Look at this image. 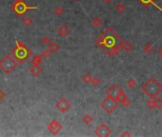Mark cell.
<instances>
[{"label": "cell", "instance_id": "cell-1", "mask_svg": "<svg viewBox=\"0 0 162 137\" xmlns=\"http://www.w3.org/2000/svg\"><path fill=\"white\" fill-rule=\"evenodd\" d=\"M123 41L122 37L113 28H107L96 38L95 44L110 56H116L120 53Z\"/></svg>", "mask_w": 162, "mask_h": 137}, {"label": "cell", "instance_id": "cell-2", "mask_svg": "<svg viewBox=\"0 0 162 137\" xmlns=\"http://www.w3.org/2000/svg\"><path fill=\"white\" fill-rule=\"evenodd\" d=\"M141 89L147 96L153 98L162 92V85L155 77H151L142 85Z\"/></svg>", "mask_w": 162, "mask_h": 137}, {"label": "cell", "instance_id": "cell-3", "mask_svg": "<svg viewBox=\"0 0 162 137\" xmlns=\"http://www.w3.org/2000/svg\"><path fill=\"white\" fill-rule=\"evenodd\" d=\"M32 51L28 47L22 42L16 41L15 42V48L12 50L11 55L12 57H14V59L18 63H24L26 60L31 56Z\"/></svg>", "mask_w": 162, "mask_h": 137}, {"label": "cell", "instance_id": "cell-4", "mask_svg": "<svg viewBox=\"0 0 162 137\" xmlns=\"http://www.w3.org/2000/svg\"><path fill=\"white\" fill-rule=\"evenodd\" d=\"M17 66V61L12 55H6L3 59L0 60V70L7 74H11Z\"/></svg>", "mask_w": 162, "mask_h": 137}, {"label": "cell", "instance_id": "cell-5", "mask_svg": "<svg viewBox=\"0 0 162 137\" xmlns=\"http://www.w3.org/2000/svg\"><path fill=\"white\" fill-rule=\"evenodd\" d=\"M12 10L15 12L16 14H18L19 16H23L27 14V12L30 10H33V9H38L36 6H29L27 5V3L24 0H15L12 4Z\"/></svg>", "mask_w": 162, "mask_h": 137}, {"label": "cell", "instance_id": "cell-6", "mask_svg": "<svg viewBox=\"0 0 162 137\" xmlns=\"http://www.w3.org/2000/svg\"><path fill=\"white\" fill-rule=\"evenodd\" d=\"M118 104H119V103H118L117 100L107 96L106 98H104V99L102 100V102L100 103V107L107 113L112 114L114 111L118 108Z\"/></svg>", "mask_w": 162, "mask_h": 137}, {"label": "cell", "instance_id": "cell-7", "mask_svg": "<svg viewBox=\"0 0 162 137\" xmlns=\"http://www.w3.org/2000/svg\"><path fill=\"white\" fill-rule=\"evenodd\" d=\"M111 133H112V131L105 123H100L95 130V134L98 137H108Z\"/></svg>", "mask_w": 162, "mask_h": 137}, {"label": "cell", "instance_id": "cell-8", "mask_svg": "<svg viewBox=\"0 0 162 137\" xmlns=\"http://www.w3.org/2000/svg\"><path fill=\"white\" fill-rule=\"evenodd\" d=\"M47 128L50 131V132L52 134L56 135L62 131L63 126H62V124L58 121V120L54 119V120H52V121H51L48 125H47Z\"/></svg>", "mask_w": 162, "mask_h": 137}, {"label": "cell", "instance_id": "cell-9", "mask_svg": "<svg viewBox=\"0 0 162 137\" xmlns=\"http://www.w3.org/2000/svg\"><path fill=\"white\" fill-rule=\"evenodd\" d=\"M55 106H56V109L60 111V112H67L71 108V103L66 97H61L60 99L57 100Z\"/></svg>", "mask_w": 162, "mask_h": 137}, {"label": "cell", "instance_id": "cell-10", "mask_svg": "<svg viewBox=\"0 0 162 137\" xmlns=\"http://www.w3.org/2000/svg\"><path fill=\"white\" fill-rule=\"evenodd\" d=\"M122 91V89L119 87L118 85L116 84H114L112 85L111 87L107 89V92H106V94H107L108 97H111V98H114V99H117V97L119 96V94H120Z\"/></svg>", "mask_w": 162, "mask_h": 137}, {"label": "cell", "instance_id": "cell-11", "mask_svg": "<svg viewBox=\"0 0 162 137\" xmlns=\"http://www.w3.org/2000/svg\"><path fill=\"white\" fill-rule=\"evenodd\" d=\"M118 103H120V104L123 106V107H125V108H129V107L131 106V101L129 100V98L127 97L126 95V93L124 92V91H121L120 94H119V96L117 97V99Z\"/></svg>", "mask_w": 162, "mask_h": 137}, {"label": "cell", "instance_id": "cell-12", "mask_svg": "<svg viewBox=\"0 0 162 137\" xmlns=\"http://www.w3.org/2000/svg\"><path fill=\"white\" fill-rule=\"evenodd\" d=\"M56 32H57L59 36L64 38V37H67L68 35H69V33H70L71 31H70V28L68 27L66 24H62L57 28Z\"/></svg>", "mask_w": 162, "mask_h": 137}, {"label": "cell", "instance_id": "cell-13", "mask_svg": "<svg viewBox=\"0 0 162 137\" xmlns=\"http://www.w3.org/2000/svg\"><path fill=\"white\" fill-rule=\"evenodd\" d=\"M30 74H31L33 76H35V77H37V76H39L40 74H43V68H42L39 66H35V65H33V67L30 68Z\"/></svg>", "mask_w": 162, "mask_h": 137}, {"label": "cell", "instance_id": "cell-14", "mask_svg": "<svg viewBox=\"0 0 162 137\" xmlns=\"http://www.w3.org/2000/svg\"><path fill=\"white\" fill-rule=\"evenodd\" d=\"M60 45H59V43H57L56 41H52L48 45V50L51 51L52 53H57V51L60 50Z\"/></svg>", "mask_w": 162, "mask_h": 137}, {"label": "cell", "instance_id": "cell-15", "mask_svg": "<svg viewBox=\"0 0 162 137\" xmlns=\"http://www.w3.org/2000/svg\"><path fill=\"white\" fill-rule=\"evenodd\" d=\"M43 62V57L41 56V54H36L35 55L32 60H31V64L32 65H35V66H39L41 65V63Z\"/></svg>", "mask_w": 162, "mask_h": 137}, {"label": "cell", "instance_id": "cell-16", "mask_svg": "<svg viewBox=\"0 0 162 137\" xmlns=\"http://www.w3.org/2000/svg\"><path fill=\"white\" fill-rule=\"evenodd\" d=\"M137 1H138L140 4H141V5H143V6H145V7H149V6H151V5H153V6H155L157 9H158L159 11L162 12L161 9L155 3V0H137Z\"/></svg>", "mask_w": 162, "mask_h": 137}, {"label": "cell", "instance_id": "cell-17", "mask_svg": "<svg viewBox=\"0 0 162 137\" xmlns=\"http://www.w3.org/2000/svg\"><path fill=\"white\" fill-rule=\"evenodd\" d=\"M121 48L123 49V50H124L125 53H130L131 50H133V49H134V45L132 44L131 42H129V41H127V42L123 41Z\"/></svg>", "mask_w": 162, "mask_h": 137}, {"label": "cell", "instance_id": "cell-18", "mask_svg": "<svg viewBox=\"0 0 162 137\" xmlns=\"http://www.w3.org/2000/svg\"><path fill=\"white\" fill-rule=\"evenodd\" d=\"M91 25L93 28H99L102 25V19L98 16H95L93 18H92L91 20Z\"/></svg>", "mask_w": 162, "mask_h": 137}, {"label": "cell", "instance_id": "cell-19", "mask_svg": "<svg viewBox=\"0 0 162 137\" xmlns=\"http://www.w3.org/2000/svg\"><path fill=\"white\" fill-rule=\"evenodd\" d=\"M152 100L153 102V105H155V109H158V110L162 109V99L160 97L155 96L152 98Z\"/></svg>", "mask_w": 162, "mask_h": 137}, {"label": "cell", "instance_id": "cell-20", "mask_svg": "<svg viewBox=\"0 0 162 137\" xmlns=\"http://www.w3.org/2000/svg\"><path fill=\"white\" fill-rule=\"evenodd\" d=\"M114 9H116V11L118 12V14H123V12H124L125 10H126V6L122 3H118L116 5Z\"/></svg>", "mask_w": 162, "mask_h": 137}, {"label": "cell", "instance_id": "cell-21", "mask_svg": "<svg viewBox=\"0 0 162 137\" xmlns=\"http://www.w3.org/2000/svg\"><path fill=\"white\" fill-rule=\"evenodd\" d=\"M52 41H53V40H52V38H51L50 36H48V35H44V36H42V37L40 38L41 44H43V45H45V46H48Z\"/></svg>", "mask_w": 162, "mask_h": 137}, {"label": "cell", "instance_id": "cell-22", "mask_svg": "<svg viewBox=\"0 0 162 137\" xmlns=\"http://www.w3.org/2000/svg\"><path fill=\"white\" fill-rule=\"evenodd\" d=\"M143 50L148 54H152L153 53V50H155V48H153V46L152 44H146L144 46Z\"/></svg>", "mask_w": 162, "mask_h": 137}, {"label": "cell", "instance_id": "cell-23", "mask_svg": "<svg viewBox=\"0 0 162 137\" xmlns=\"http://www.w3.org/2000/svg\"><path fill=\"white\" fill-rule=\"evenodd\" d=\"M92 78H93V76H92L91 74H89V72H87V74H85L82 75V81L86 84H90L91 81H92Z\"/></svg>", "mask_w": 162, "mask_h": 137}, {"label": "cell", "instance_id": "cell-24", "mask_svg": "<svg viewBox=\"0 0 162 137\" xmlns=\"http://www.w3.org/2000/svg\"><path fill=\"white\" fill-rule=\"evenodd\" d=\"M127 85H128V87H129L130 89H134L136 85H137V82L135 80V78H133V77H131V78L128 79L127 81Z\"/></svg>", "mask_w": 162, "mask_h": 137}, {"label": "cell", "instance_id": "cell-25", "mask_svg": "<svg viewBox=\"0 0 162 137\" xmlns=\"http://www.w3.org/2000/svg\"><path fill=\"white\" fill-rule=\"evenodd\" d=\"M22 23L23 25L25 26V27H30V26H32L33 23V21L30 18V17L26 16V17H24L23 20H22Z\"/></svg>", "mask_w": 162, "mask_h": 137}, {"label": "cell", "instance_id": "cell-26", "mask_svg": "<svg viewBox=\"0 0 162 137\" xmlns=\"http://www.w3.org/2000/svg\"><path fill=\"white\" fill-rule=\"evenodd\" d=\"M82 121L86 124V125H90V124L93 121V118L91 116L90 114H86L85 116L82 118Z\"/></svg>", "mask_w": 162, "mask_h": 137}, {"label": "cell", "instance_id": "cell-27", "mask_svg": "<svg viewBox=\"0 0 162 137\" xmlns=\"http://www.w3.org/2000/svg\"><path fill=\"white\" fill-rule=\"evenodd\" d=\"M54 14L55 15H57V16H61L63 14H64V9L62 7H55L54 9Z\"/></svg>", "mask_w": 162, "mask_h": 137}, {"label": "cell", "instance_id": "cell-28", "mask_svg": "<svg viewBox=\"0 0 162 137\" xmlns=\"http://www.w3.org/2000/svg\"><path fill=\"white\" fill-rule=\"evenodd\" d=\"M41 56L43 57V58H45V59H49V58H51V56H52V53H51V51L48 49L44 50L41 53Z\"/></svg>", "mask_w": 162, "mask_h": 137}, {"label": "cell", "instance_id": "cell-29", "mask_svg": "<svg viewBox=\"0 0 162 137\" xmlns=\"http://www.w3.org/2000/svg\"><path fill=\"white\" fill-rule=\"evenodd\" d=\"M100 82L101 81H100V79L98 78V77H93L90 84H92L93 86H95V87H97V86L100 84Z\"/></svg>", "mask_w": 162, "mask_h": 137}, {"label": "cell", "instance_id": "cell-30", "mask_svg": "<svg viewBox=\"0 0 162 137\" xmlns=\"http://www.w3.org/2000/svg\"><path fill=\"white\" fill-rule=\"evenodd\" d=\"M147 107L150 110H153V109H155V105H153V102L152 100V98H150V100L147 102Z\"/></svg>", "mask_w": 162, "mask_h": 137}, {"label": "cell", "instance_id": "cell-31", "mask_svg": "<svg viewBox=\"0 0 162 137\" xmlns=\"http://www.w3.org/2000/svg\"><path fill=\"white\" fill-rule=\"evenodd\" d=\"M4 97H5V93H4V92L1 91V89H0V101H1Z\"/></svg>", "mask_w": 162, "mask_h": 137}, {"label": "cell", "instance_id": "cell-32", "mask_svg": "<svg viewBox=\"0 0 162 137\" xmlns=\"http://www.w3.org/2000/svg\"><path fill=\"white\" fill-rule=\"evenodd\" d=\"M121 136H131V133L128 131H124L123 133H121Z\"/></svg>", "mask_w": 162, "mask_h": 137}, {"label": "cell", "instance_id": "cell-33", "mask_svg": "<svg viewBox=\"0 0 162 137\" xmlns=\"http://www.w3.org/2000/svg\"><path fill=\"white\" fill-rule=\"evenodd\" d=\"M158 54H159V56L162 58V46H161V48H160L159 50H158Z\"/></svg>", "mask_w": 162, "mask_h": 137}, {"label": "cell", "instance_id": "cell-34", "mask_svg": "<svg viewBox=\"0 0 162 137\" xmlns=\"http://www.w3.org/2000/svg\"><path fill=\"white\" fill-rule=\"evenodd\" d=\"M102 1H103L104 3H106V4H109V3H111L113 1V0H102Z\"/></svg>", "mask_w": 162, "mask_h": 137}, {"label": "cell", "instance_id": "cell-35", "mask_svg": "<svg viewBox=\"0 0 162 137\" xmlns=\"http://www.w3.org/2000/svg\"><path fill=\"white\" fill-rule=\"evenodd\" d=\"M74 1H75V2H77V1H80V0H74Z\"/></svg>", "mask_w": 162, "mask_h": 137}, {"label": "cell", "instance_id": "cell-36", "mask_svg": "<svg viewBox=\"0 0 162 137\" xmlns=\"http://www.w3.org/2000/svg\"><path fill=\"white\" fill-rule=\"evenodd\" d=\"M161 120H162V118H161Z\"/></svg>", "mask_w": 162, "mask_h": 137}]
</instances>
